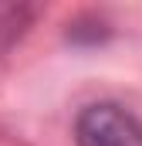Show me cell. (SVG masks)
<instances>
[{"mask_svg": "<svg viewBox=\"0 0 142 146\" xmlns=\"http://www.w3.org/2000/svg\"><path fill=\"white\" fill-rule=\"evenodd\" d=\"M78 146H142V122L115 102H95L74 119Z\"/></svg>", "mask_w": 142, "mask_h": 146, "instance_id": "1", "label": "cell"}, {"mask_svg": "<svg viewBox=\"0 0 142 146\" xmlns=\"http://www.w3.org/2000/svg\"><path fill=\"white\" fill-rule=\"evenodd\" d=\"M27 24H31V7H24V3H0V58L20 41Z\"/></svg>", "mask_w": 142, "mask_h": 146, "instance_id": "2", "label": "cell"}]
</instances>
